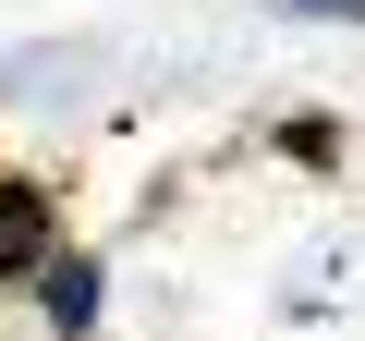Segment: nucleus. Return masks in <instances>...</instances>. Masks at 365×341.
Here are the masks:
<instances>
[{
	"mask_svg": "<svg viewBox=\"0 0 365 341\" xmlns=\"http://www.w3.org/2000/svg\"><path fill=\"white\" fill-rule=\"evenodd\" d=\"M61 256V195L25 183V170H0V280H37Z\"/></svg>",
	"mask_w": 365,
	"mask_h": 341,
	"instance_id": "1",
	"label": "nucleus"
},
{
	"mask_svg": "<svg viewBox=\"0 0 365 341\" xmlns=\"http://www.w3.org/2000/svg\"><path fill=\"white\" fill-rule=\"evenodd\" d=\"M98 305H110V292H98V256H49V268H37V317H49L61 341H86Z\"/></svg>",
	"mask_w": 365,
	"mask_h": 341,
	"instance_id": "2",
	"label": "nucleus"
},
{
	"mask_svg": "<svg viewBox=\"0 0 365 341\" xmlns=\"http://www.w3.org/2000/svg\"><path fill=\"white\" fill-rule=\"evenodd\" d=\"M268 146H280V158H304V170H341V122H317V110H304V122H280Z\"/></svg>",
	"mask_w": 365,
	"mask_h": 341,
	"instance_id": "3",
	"label": "nucleus"
},
{
	"mask_svg": "<svg viewBox=\"0 0 365 341\" xmlns=\"http://www.w3.org/2000/svg\"><path fill=\"white\" fill-rule=\"evenodd\" d=\"M268 13H317V25H365V0H268Z\"/></svg>",
	"mask_w": 365,
	"mask_h": 341,
	"instance_id": "4",
	"label": "nucleus"
}]
</instances>
